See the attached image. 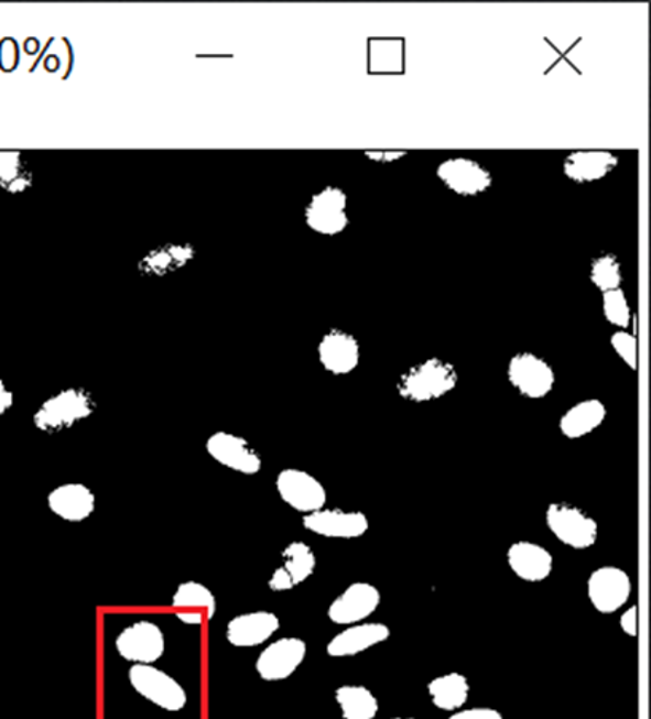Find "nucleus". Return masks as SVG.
Wrapping results in <instances>:
<instances>
[{
  "mask_svg": "<svg viewBox=\"0 0 651 719\" xmlns=\"http://www.w3.org/2000/svg\"><path fill=\"white\" fill-rule=\"evenodd\" d=\"M459 375L449 361L427 359L400 375L397 392L411 403H427L448 395L456 389Z\"/></svg>",
  "mask_w": 651,
  "mask_h": 719,
  "instance_id": "f257e3e1",
  "label": "nucleus"
},
{
  "mask_svg": "<svg viewBox=\"0 0 651 719\" xmlns=\"http://www.w3.org/2000/svg\"><path fill=\"white\" fill-rule=\"evenodd\" d=\"M95 411V399L87 389H64L39 406L34 414V425L37 431L55 435L69 431L77 422L91 417Z\"/></svg>",
  "mask_w": 651,
  "mask_h": 719,
  "instance_id": "f03ea898",
  "label": "nucleus"
},
{
  "mask_svg": "<svg viewBox=\"0 0 651 719\" xmlns=\"http://www.w3.org/2000/svg\"><path fill=\"white\" fill-rule=\"evenodd\" d=\"M128 678L139 696L163 710L175 713V711L184 710L187 705L185 689L175 682L173 676L153 667V664L132 665L128 672Z\"/></svg>",
  "mask_w": 651,
  "mask_h": 719,
  "instance_id": "7ed1b4c3",
  "label": "nucleus"
},
{
  "mask_svg": "<svg viewBox=\"0 0 651 719\" xmlns=\"http://www.w3.org/2000/svg\"><path fill=\"white\" fill-rule=\"evenodd\" d=\"M546 527L563 545L588 549L597 540V522L582 508L571 503H551L545 514Z\"/></svg>",
  "mask_w": 651,
  "mask_h": 719,
  "instance_id": "20e7f679",
  "label": "nucleus"
},
{
  "mask_svg": "<svg viewBox=\"0 0 651 719\" xmlns=\"http://www.w3.org/2000/svg\"><path fill=\"white\" fill-rule=\"evenodd\" d=\"M307 228L322 236H336L348 228V195L345 189L327 185L311 196L304 207Z\"/></svg>",
  "mask_w": 651,
  "mask_h": 719,
  "instance_id": "39448f33",
  "label": "nucleus"
},
{
  "mask_svg": "<svg viewBox=\"0 0 651 719\" xmlns=\"http://www.w3.org/2000/svg\"><path fill=\"white\" fill-rule=\"evenodd\" d=\"M507 378L525 399H545L554 384L556 374L545 359L532 352H518L508 361Z\"/></svg>",
  "mask_w": 651,
  "mask_h": 719,
  "instance_id": "423d86ee",
  "label": "nucleus"
},
{
  "mask_svg": "<svg viewBox=\"0 0 651 719\" xmlns=\"http://www.w3.org/2000/svg\"><path fill=\"white\" fill-rule=\"evenodd\" d=\"M275 490L282 502L299 513L311 514L322 510L327 503V490L322 482L307 471L285 468L275 478Z\"/></svg>",
  "mask_w": 651,
  "mask_h": 719,
  "instance_id": "0eeeda50",
  "label": "nucleus"
},
{
  "mask_svg": "<svg viewBox=\"0 0 651 719\" xmlns=\"http://www.w3.org/2000/svg\"><path fill=\"white\" fill-rule=\"evenodd\" d=\"M436 177L454 195L475 198L489 192L493 184L491 171L477 160L456 156L442 161L436 167Z\"/></svg>",
  "mask_w": 651,
  "mask_h": 719,
  "instance_id": "6e6552de",
  "label": "nucleus"
},
{
  "mask_svg": "<svg viewBox=\"0 0 651 719\" xmlns=\"http://www.w3.org/2000/svg\"><path fill=\"white\" fill-rule=\"evenodd\" d=\"M206 450L217 464L236 473L252 476L263 467L260 454L246 438L230 432H216L207 438Z\"/></svg>",
  "mask_w": 651,
  "mask_h": 719,
  "instance_id": "1a4fd4ad",
  "label": "nucleus"
},
{
  "mask_svg": "<svg viewBox=\"0 0 651 719\" xmlns=\"http://www.w3.org/2000/svg\"><path fill=\"white\" fill-rule=\"evenodd\" d=\"M586 589L594 610L603 614H611L620 610L631 597V578L621 568L606 565L589 575Z\"/></svg>",
  "mask_w": 651,
  "mask_h": 719,
  "instance_id": "9d476101",
  "label": "nucleus"
},
{
  "mask_svg": "<svg viewBox=\"0 0 651 719\" xmlns=\"http://www.w3.org/2000/svg\"><path fill=\"white\" fill-rule=\"evenodd\" d=\"M116 647L132 664H155L164 654V635L155 622L139 621L118 633Z\"/></svg>",
  "mask_w": 651,
  "mask_h": 719,
  "instance_id": "9b49d317",
  "label": "nucleus"
},
{
  "mask_svg": "<svg viewBox=\"0 0 651 719\" xmlns=\"http://www.w3.org/2000/svg\"><path fill=\"white\" fill-rule=\"evenodd\" d=\"M303 527L325 538H360L370 529L368 518L362 511H345L338 508H322L311 514H304Z\"/></svg>",
  "mask_w": 651,
  "mask_h": 719,
  "instance_id": "f8f14e48",
  "label": "nucleus"
},
{
  "mask_svg": "<svg viewBox=\"0 0 651 719\" xmlns=\"http://www.w3.org/2000/svg\"><path fill=\"white\" fill-rule=\"evenodd\" d=\"M306 657V643L296 636H285L261 651L256 662L257 674L264 682H282L295 674Z\"/></svg>",
  "mask_w": 651,
  "mask_h": 719,
  "instance_id": "ddd939ff",
  "label": "nucleus"
},
{
  "mask_svg": "<svg viewBox=\"0 0 651 719\" xmlns=\"http://www.w3.org/2000/svg\"><path fill=\"white\" fill-rule=\"evenodd\" d=\"M381 593L370 582H352L328 607V619L338 625L364 622L378 610Z\"/></svg>",
  "mask_w": 651,
  "mask_h": 719,
  "instance_id": "4468645a",
  "label": "nucleus"
},
{
  "mask_svg": "<svg viewBox=\"0 0 651 719\" xmlns=\"http://www.w3.org/2000/svg\"><path fill=\"white\" fill-rule=\"evenodd\" d=\"M317 357L328 373L349 374L359 367L360 345L350 333L332 328L318 341Z\"/></svg>",
  "mask_w": 651,
  "mask_h": 719,
  "instance_id": "2eb2a0df",
  "label": "nucleus"
},
{
  "mask_svg": "<svg viewBox=\"0 0 651 719\" xmlns=\"http://www.w3.org/2000/svg\"><path fill=\"white\" fill-rule=\"evenodd\" d=\"M391 636V629L382 622H359L348 625L328 642L327 654L330 657H354L384 643Z\"/></svg>",
  "mask_w": 651,
  "mask_h": 719,
  "instance_id": "dca6fc26",
  "label": "nucleus"
},
{
  "mask_svg": "<svg viewBox=\"0 0 651 719\" xmlns=\"http://www.w3.org/2000/svg\"><path fill=\"white\" fill-rule=\"evenodd\" d=\"M46 504L63 521L84 522L95 514L96 495L82 482H66L48 493Z\"/></svg>",
  "mask_w": 651,
  "mask_h": 719,
  "instance_id": "f3484780",
  "label": "nucleus"
},
{
  "mask_svg": "<svg viewBox=\"0 0 651 719\" xmlns=\"http://www.w3.org/2000/svg\"><path fill=\"white\" fill-rule=\"evenodd\" d=\"M618 163V156L608 150H577L565 156L563 173L575 184H593L614 173Z\"/></svg>",
  "mask_w": 651,
  "mask_h": 719,
  "instance_id": "a211bd4d",
  "label": "nucleus"
},
{
  "mask_svg": "<svg viewBox=\"0 0 651 719\" xmlns=\"http://www.w3.org/2000/svg\"><path fill=\"white\" fill-rule=\"evenodd\" d=\"M279 618L271 611L239 614L228 622L227 640L236 647L260 646L279 631Z\"/></svg>",
  "mask_w": 651,
  "mask_h": 719,
  "instance_id": "6ab92c4d",
  "label": "nucleus"
},
{
  "mask_svg": "<svg viewBox=\"0 0 651 719\" xmlns=\"http://www.w3.org/2000/svg\"><path fill=\"white\" fill-rule=\"evenodd\" d=\"M510 570L525 582H542L553 571V556L546 547L532 542L513 543L507 551Z\"/></svg>",
  "mask_w": 651,
  "mask_h": 719,
  "instance_id": "aec40b11",
  "label": "nucleus"
},
{
  "mask_svg": "<svg viewBox=\"0 0 651 719\" xmlns=\"http://www.w3.org/2000/svg\"><path fill=\"white\" fill-rule=\"evenodd\" d=\"M173 608L185 624H203L216 617L217 602L214 593L202 582L187 581L178 585L173 596Z\"/></svg>",
  "mask_w": 651,
  "mask_h": 719,
  "instance_id": "412c9836",
  "label": "nucleus"
},
{
  "mask_svg": "<svg viewBox=\"0 0 651 719\" xmlns=\"http://www.w3.org/2000/svg\"><path fill=\"white\" fill-rule=\"evenodd\" d=\"M196 249L188 242H170L147 252L138 263V270L144 277H166L177 273L195 259Z\"/></svg>",
  "mask_w": 651,
  "mask_h": 719,
  "instance_id": "4be33fe9",
  "label": "nucleus"
},
{
  "mask_svg": "<svg viewBox=\"0 0 651 719\" xmlns=\"http://www.w3.org/2000/svg\"><path fill=\"white\" fill-rule=\"evenodd\" d=\"M606 417L607 407L600 400H583L565 411L560 421V431L565 438L579 439L597 431Z\"/></svg>",
  "mask_w": 651,
  "mask_h": 719,
  "instance_id": "5701e85b",
  "label": "nucleus"
},
{
  "mask_svg": "<svg viewBox=\"0 0 651 719\" xmlns=\"http://www.w3.org/2000/svg\"><path fill=\"white\" fill-rule=\"evenodd\" d=\"M427 693L431 696L432 704L438 710L454 711L460 710L468 700L470 685L467 676L451 672L442 676H436L427 685Z\"/></svg>",
  "mask_w": 651,
  "mask_h": 719,
  "instance_id": "b1692460",
  "label": "nucleus"
},
{
  "mask_svg": "<svg viewBox=\"0 0 651 719\" xmlns=\"http://www.w3.org/2000/svg\"><path fill=\"white\" fill-rule=\"evenodd\" d=\"M336 702L341 708L343 719H375L379 704L375 694L365 686H339L335 693Z\"/></svg>",
  "mask_w": 651,
  "mask_h": 719,
  "instance_id": "393cba45",
  "label": "nucleus"
},
{
  "mask_svg": "<svg viewBox=\"0 0 651 719\" xmlns=\"http://www.w3.org/2000/svg\"><path fill=\"white\" fill-rule=\"evenodd\" d=\"M34 175L24 164L23 153L17 150H0V188L12 195H20L32 187Z\"/></svg>",
  "mask_w": 651,
  "mask_h": 719,
  "instance_id": "a878e982",
  "label": "nucleus"
},
{
  "mask_svg": "<svg viewBox=\"0 0 651 719\" xmlns=\"http://www.w3.org/2000/svg\"><path fill=\"white\" fill-rule=\"evenodd\" d=\"M282 560H284V564L281 567L287 571L295 588L310 579V576L316 570L317 562L314 551L303 542L290 543L282 551Z\"/></svg>",
  "mask_w": 651,
  "mask_h": 719,
  "instance_id": "bb28decb",
  "label": "nucleus"
},
{
  "mask_svg": "<svg viewBox=\"0 0 651 719\" xmlns=\"http://www.w3.org/2000/svg\"><path fill=\"white\" fill-rule=\"evenodd\" d=\"M589 279L594 287L606 293L621 287V264L614 253H600L594 257L589 266Z\"/></svg>",
  "mask_w": 651,
  "mask_h": 719,
  "instance_id": "cd10ccee",
  "label": "nucleus"
},
{
  "mask_svg": "<svg viewBox=\"0 0 651 719\" xmlns=\"http://www.w3.org/2000/svg\"><path fill=\"white\" fill-rule=\"evenodd\" d=\"M603 311L608 324L615 325L620 330H628L632 318L631 307L621 288L603 293Z\"/></svg>",
  "mask_w": 651,
  "mask_h": 719,
  "instance_id": "c85d7f7f",
  "label": "nucleus"
},
{
  "mask_svg": "<svg viewBox=\"0 0 651 719\" xmlns=\"http://www.w3.org/2000/svg\"><path fill=\"white\" fill-rule=\"evenodd\" d=\"M610 345L614 347L615 352L621 357V360L628 364L629 368L636 370L637 367V342L634 335L626 330H618L611 335Z\"/></svg>",
  "mask_w": 651,
  "mask_h": 719,
  "instance_id": "c756f323",
  "label": "nucleus"
},
{
  "mask_svg": "<svg viewBox=\"0 0 651 719\" xmlns=\"http://www.w3.org/2000/svg\"><path fill=\"white\" fill-rule=\"evenodd\" d=\"M448 719H503L500 711L488 707L460 708L454 711Z\"/></svg>",
  "mask_w": 651,
  "mask_h": 719,
  "instance_id": "7c9ffc66",
  "label": "nucleus"
},
{
  "mask_svg": "<svg viewBox=\"0 0 651 719\" xmlns=\"http://www.w3.org/2000/svg\"><path fill=\"white\" fill-rule=\"evenodd\" d=\"M271 590L275 592H285V590H292L295 588L293 585L292 578H290L287 571L282 567L275 568L273 575H271L270 581H268Z\"/></svg>",
  "mask_w": 651,
  "mask_h": 719,
  "instance_id": "2f4dec72",
  "label": "nucleus"
},
{
  "mask_svg": "<svg viewBox=\"0 0 651 719\" xmlns=\"http://www.w3.org/2000/svg\"><path fill=\"white\" fill-rule=\"evenodd\" d=\"M405 155L406 152H403V150H384V152L378 150V152H365V156H367L368 160L379 164L395 163V161L403 159Z\"/></svg>",
  "mask_w": 651,
  "mask_h": 719,
  "instance_id": "473e14b6",
  "label": "nucleus"
},
{
  "mask_svg": "<svg viewBox=\"0 0 651 719\" xmlns=\"http://www.w3.org/2000/svg\"><path fill=\"white\" fill-rule=\"evenodd\" d=\"M621 631L629 636L637 635V608L631 607L621 614L620 618Z\"/></svg>",
  "mask_w": 651,
  "mask_h": 719,
  "instance_id": "72a5a7b5",
  "label": "nucleus"
},
{
  "mask_svg": "<svg viewBox=\"0 0 651 719\" xmlns=\"http://www.w3.org/2000/svg\"><path fill=\"white\" fill-rule=\"evenodd\" d=\"M13 403H15V396H13L12 390L7 388L6 382L0 379V417L6 416L12 410Z\"/></svg>",
  "mask_w": 651,
  "mask_h": 719,
  "instance_id": "f704fd0d",
  "label": "nucleus"
},
{
  "mask_svg": "<svg viewBox=\"0 0 651 719\" xmlns=\"http://www.w3.org/2000/svg\"><path fill=\"white\" fill-rule=\"evenodd\" d=\"M391 719H413V718H391Z\"/></svg>",
  "mask_w": 651,
  "mask_h": 719,
  "instance_id": "c9c22d12",
  "label": "nucleus"
}]
</instances>
